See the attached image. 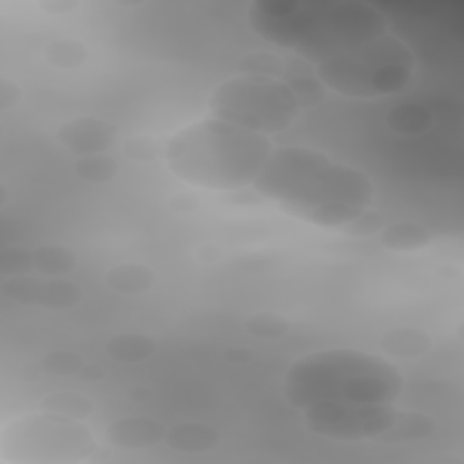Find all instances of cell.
Here are the masks:
<instances>
[{
    "label": "cell",
    "mask_w": 464,
    "mask_h": 464,
    "mask_svg": "<svg viewBox=\"0 0 464 464\" xmlns=\"http://www.w3.org/2000/svg\"><path fill=\"white\" fill-rule=\"evenodd\" d=\"M5 203H7V187L2 183L0 185V205L5 207Z\"/></svg>",
    "instance_id": "cell-38"
},
{
    "label": "cell",
    "mask_w": 464,
    "mask_h": 464,
    "mask_svg": "<svg viewBox=\"0 0 464 464\" xmlns=\"http://www.w3.org/2000/svg\"><path fill=\"white\" fill-rule=\"evenodd\" d=\"M172 451L185 455L208 453L221 442V433L218 428L207 422L185 420L167 428L165 440Z\"/></svg>",
    "instance_id": "cell-12"
},
{
    "label": "cell",
    "mask_w": 464,
    "mask_h": 464,
    "mask_svg": "<svg viewBox=\"0 0 464 464\" xmlns=\"http://www.w3.org/2000/svg\"><path fill=\"white\" fill-rule=\"evenodd\" d=\"M44 60L54 69L72 71L89 60V49L78 38H56L44 47Z\"/></svg>",
    "instance_id": "cell-20"
},
{
    "label": "cell",
    "mask_w": 464,
    "mask_h": 464,
    "mask_svg": "<svg viewBox=\"0 0 464 464\" xmlns=\"http://www.w3.org/2000/svg\"><path fill=\"white\" fill-rule=\"evenodd\" d=\"M272 150L268 136L210 116L176 132L165 147V161L188 185L228 192L250 187Z\"/></svg>",
    "instance_id": "cell-2"
},
{
    "label": "cell",
    "mask_w": 464,
    "mask_h": 464,
    "mask_svg": "<svg viewBox=\"0 0 464 464\" xmlns=\"http://www.w3.org/2000/svg\"><path fill=\"white\" fill-rule=\"evenodd\" d=\"M382 216L372 208H364L359 216H355L350 223H346L341 232L348 237H370L381 232Z\"/></svg>",
    "instance_id": "cell-29"
},
{
    "label": "cell",
    "mask_w": 464,
    "mask_h": 464,
    "mask_svg": "<svg viewBox=\"0 0 464 464\" xmlns=\"http://www.w3.org/2000/svg\"><path fill=\"white\" fill-rule=\"evenodd\" d=\"M34 270L47 277H60L72 272L78 266V256L65 245L47 243L33 250Z\"/></svg>",
    "instance_id": "cell-19"
},
{
    "label": "cell",
    "mask_w": 464,
    "mask_h": 464,
    "mask_svg": "<svg viewBox=\"0 0 464 464\" xmlns=\"http://www.w3.org/2000/svg\"><path fill=\"white\" fill-rule=\"evenodd\" d=\"M116 136V125L96 116H78L56 129V141L78 158L107 152L114 145Z\"/></svg>",
    "instance_id": "cell-10"
},
{
    "label": "cell",
    "mask_w": 464,
    "mask_h": 464,
    "mask_svg": "<svg viewBox=\"0 0 464 464\" xmlns=\"http://www.w3.org/2000/svg\"><path fill=\"white\" fill-rule=\"evenodd\" d=\"M169 207H170L174 212L190 214V212H194V210L199 208V198H198L192 190L176 192L174 196H170Z\"/></svg>",
    "instance_id": "cell-32"
},
{
    "label": "cell",
    "mask_w": 464,
    "mask_h": 464,
    "mask_svg": "<svg viewBox=\"0 0 464 464\" xmlns=\"http://www.w3.org/2000/svg\"><path fill=\"white\" fill-rule=\"evenodd\" d=\"M243 328L246 330V334H250L256 339H263V341H274V339H281L285 337L290 328L292 323L288 317H285L279 312H272V310H261L256 314H250L245 323Z\"/></svg>",
    "instance_id": "cell-22"
},
{
    "label": "cell",
    "mask_w": 464,
    "mask_h": 464,
    "mask_svg": "<svg viewBox=\"0 0 464 464\" xmlns=\"http://www.w3.org/2000/svg\"><path fill=\"white\" fill-rule=\"evenodd\" d=\"M252 187L301 221L343 228L373 199L366 172L306 145L274 147Z\"/></svg>",
    "instance_id": "cell-1"
},
{
    "label": "cell",
    "mask_w": 464,
    "mask_h": 464,
    "mask_svg": "<svg viewBox=\"0 0 464 464\" xmlns=\"http://www.w3.org/2000/svg\"><path fill=\"white\" fill-rule=\"evenodd\" d=\"M303 411L304 426L321 437L357 442L377 440L395 420L393 404H350L337 401H319Z\"/></svg>",
    "instance_id": "cell-8"
},
{
    "label": "cell",
    "mask_w": 464,
    "mask_h": 464,
    "mask_svg": "<svg viewBox=\"0 0 464 464\" xmlns=\"http://www.w3.org/2000/svg\"><path fill=\"white\" fill-rule=\"evenodd\" d=\"M0 294L13 303L54 312L71 310L78 306L83 297L80 285L74 281L47 276L38 277L31 274L4 277L0 283Z\"/></svg>",
    "instance_id": "cell-9"
},
{
    "label": "cell",
    "mask_w": 464,
    "mask_h": 464,
    "mask_svg": "<svg viewBox=\"0 0 464 464\" xmlns=\"http://www.w3.org/2000/svg\"><path fill=\"white\" fill-rule=\"evenodd\" d=\"M127 397L134 402H149L154 397V392L145 384H132L127 388Z\"/></svg>",
    "instance_id": "cell-37"
},
{
    "label": "cell",
    "mask_w": 464,
    "mask_h": 464,
    "mask_svg": "<svg viewBox=\"0 0 464 464\" xmlns=\"http://www.w3.org/2000/svg\"><path fill=\"white\" fill-rule=\"evenodd\" d=\"M76 379H80L83 382H98V381L105 379V370L94 362H85V366L80 370Z\"/></svg>",
    "instance_id": "cell-35"
},
{
    "label": "cell",
    "mask_w": 464,
    "mask_h": 464,
    "mask_svg": "<svg viewBox=\"0 0 464 464\" xmlns=\"http://www.w3.org/2000/svg\"><path fill=\"white\" fill-rule=\"evenodd\" d=\"M431 123V112L420 105H399L388 112V125L397 132H420Z\"/></svg>",
    "instance_id": "cell-24"
},
{
    "label": "cell",
    "mask_w": 464,
    "mask_h": 464,
    "mask_svg": "<svg viewBox=\"0 0 464 464\" xmlns=\"http://www.w3.org/2000/svg\"><path fill=\"white\" fill-rule=\"evenodd\" d=\"M167 426L154 417L127 415L111 420L103 430V439L121 450H147L165 440Z\"/></svg>",
    "instance_id": "cell-11"
},
{
    "label": "cell",
    "mask_w": 464,
    "mask_h": 464,
    "mask_svg": "<svg viewBox=\"0 0 464 464\" xmlns=\"http://www.w3.org/2000/svg\"><path fill=\"white\" fill-rule=\"evenodd\" d=\"M379 346L386 355L395 359H419L431 352L433 339L422 328L397 326V328L386 330L381 335Z\"/></svg>",
    "instance_id": "cell-13"
},
{
    "label": "cell",
    "mask_w": 464,
    "mask_h": 464,
    "mask_svg": "<svg viewBox=\"0 0 464 464\" xmlns=\"http://www.w3.org/2000/svg\"><path fill=\"white\" fill-rule=\"evenodd\" d=\"M85 357L74 350H51L40 361L44 373L53 377H76L85 366Z\"/></svg>",
    "instance_id": "cell-25"
},
{
    "label": "cell",
    "mask_w": 464,
    "mask_h": 464,
    "mask_svg": "<svg viewBox=\"0 0 464 464\" xmlns=\"http://www.w3.org/2000/svg\"><path fill=\"white\" fill-rule=\"evenodd\" d=\"M388 27V18L368 2H312L308 27L294 53L317 65L390 33Z\"/></svg>",
    "instance_id": "cell-7"
},
{
    "label": "cell",
    "mask_w": 464,
    "mask_h": 464,
    "mask_svg": "<svg viewBox=\"0 0 464 464\" xmlns=\"http://www.w3.org/2000/svg\"><path fill=\"white\" fill-rule=\"evenodd\" d=\"M34 270L33 250L24 246H4L0 250V276L14 277L27 276Z\"/></svg>",
    "instance_id": "cell-26"
},
{
    "label": "cell",
    "mask_w": 464,
    "mask_h": 464,
    "mask_svg": "<svg viewBox=\"0 0 464 464\" xmlns=\"http://www.w3.org/2000/svg\"><path fill=\"white\" fill-rule=\"evenodd\" d=\"M98 444L83 420L27 413L0 430V459L16 464H72L87 460Z\"/></svg>",
    "instance_id": "cell-5"
},
{
    "label": "cell",
    "mask_w": 464,
    "mask_h": 464,
    "mask_svg": "<svg viewBox=\"0 0 464 464\" xmlns=\"http://www.w3.org/2000/svg\"><path fill=\"white\" fill-rule=\"evenodd\" d=\"M94 410V401L80 392H53L40 401V411L74 420H87Z\"/></svg>",
    "instance_id": "cell-18"
},
{
    "label": "cell",
    "mask_w": 464,
    "mask_h": 464,
    "mask_svg": "<svg viewBox=\"0 0 464 464\" xmlns=\"http://www.w3.org/2000/svg\"><path fill=\"white\" fill-rule=\"evenodd\" d=\"M290 91L294 92L301 109H310L319 105L324 100L326 89L314 76H294L286 82Z\"/></svg>",
    "instance_id": "cell-27"
},
{
    "label": "cell",
    "mask_w": 464,
    "mask_h": 464,
    "mask_svg": "<svg viewBox=\"0 0 464 464\" xmlns=\"http://www.w3.org/2000/svg\"><path fill=\"white\" fill-rule=\"evenodd\" d=\"M221 256H223V250H221L218 245H212V243L199 245L198 250H196V257H198L199 261H205V263H214V261H218Z\"/></svg>",
    "instance_id": "cell-36"
},
{
    "label": "cell",
    "mask_w": 464,
    "mask_h": 464,
    "mask_svg": "<svg viewBox=\"0 0 464 464\" xmlns=\"http://www.w3.org/2000/svg\"><path fill=\"white\" fill-rule=\"evenodd\" d=\"M72 172L78 179L91 183V185H103L116 178L118 163L107 152L103 154H91L80 156L72 163Z\"/></svg>",
    "instance_id": "cell-21"
},
{
    "label": "cell",
    "mask_w": 464,
    "mask_h": 464,
    "mask_svg": "<svg viewBox=\"0 0 464 464\" xmlns=\"http://www.w3.org/2000/svg\"><path fill=\"white\" fill-rule=\"evenodd\" d=\"M415 72L413 51L386 33L315 65L324 89L346 98H379L406 89Z\"/></svg>",
    "instance_id": "cell-4"
},
{
    "label": "cell",
    "mask_w": 464,
    "mask_h": 464,
    "mask_svg": "<svg viewBox=\"0 0 464 464\" xmlns=\"http://www.w3.org/2000/svg\"><path fill=\"white\" fill-rule=\"evenodd\" d=\"M435 431V422L430 415L411 410H399L393 424L377 439L379 442L397 444L413 442L431 437Z\"/></svg>",
    "instance_id": "cell-16"
},
{
    "label": "cell",
    "mask_w": 464,
    "mask_h": 464,
    "mask_svg": "<svg viewBox=\"0 0 464 464\" xmlns=\"http://www.w3.org/2000/svg\"><path fill=\"white\" fill-rule=\"evenodd\" d=\"M123 154L129 160L140 161V163H149L160 158L161 149L156 138L149 136V134H136L125 140L123 143Z\"/></svg>",
    "instance_id": "cell-28"
},
{
    "label": "cell",
    "mask_w": 464,
    "mask_h": 464,
    "mask_svg": "<svg viewBox=\"0 0 464 464\" xmlns=\"http://www.w3.org/2000/svg\"><path fill=\"white\" fill-rule=\"evenodd\" d=\"M223 357L227 362H232V364H245L248 362L252 357H254V352L250 348H245V346H228L225 348L223 352Z\"/></svg>",
    "instance_id": "cell-34"
},
{
    "label": "cell",
    "mask_w": 464,
    "mask_h": 464,
    "mask_svg": "<svg viewBox=\"0 0 464 464\" xmlns=\"http://www.w3.org/2000/svg\"><path fill=\"white\" fill-rule=\"evenodd\" d=\"M402 386V373L388 359L355 348H328L295 359L285 373L283 393L297 410L319 401L395 404Z\"/></svg>",
    "instance_id": "cell-3"
},
{
    "label": "cell",
    "mask_w": 464,
    "mask_h": 464,
    "mask_svg": "<svg viewBox=\"0 0 464 464\" xmlns=\"http://www.w3.org/2000/svg\"><path fill=\"white\" fill-rule=\"evenodd\" d=\"M156 341L145 334H118L105 341V353L109 359L127 364H136L150 359L156 353Z\"/></svg>",
    "instance_id": "cell-17"
},
{
    "label": "cell",
    "mask_w": 464,
    "mask_h": 464,
    "mask_svg": "<svg viewBox=\"0 0 464 464\" xmlns=\"http://www.w3.org/2000/svg\"><path fill=\"white\" fill-rule=\"evenodd\" d=\"M237 69L245 76H257V78H272L279 80L285 71V63L281 56L270 51H252L241 56Z\"/></svg>",
    "instance_id": "cell-23"
},
{
    "label": "cell",
    "mask_w": 464,
    "mask_h": 464,
    "mask_svg": "<svg viewBox=\"0 0 464 464\" xmlns=\"http://www.w3.org/2000/svg\"><path fill=\"white\" fill-rule=\"evenodd\" d=\"M38 7L51 14H65L74 11L78 7V2L76 0H44V2H38Z\"/></svg>",
    "instance_id": "cell-33"
},
{
    "label": "cell",
    "mask_w": 464,
    "mask_h": 464,
    "mask_svg": "<svg viewBox=\"0 0 464 464\" xmlns=\"http://www.w3.org/2000/svg\"><path fill=\"white\" fill-rule=\"evenodd\" d=\"M20 98H22V89H20V85H18L16 82H13V80L2 76V78H0V111L5 112V111H9V109L16 107L18 102H20Z\"/></svg>",
    "instance_id": "cell-31"
},
{
    "label": "cell",
    "mask_w": 464,
    "mask_h": 464,
    "mask_svg": "<svg viewBox=\"0 0 464 464\" xmlns=\"http://www.w3.org/2000/svg\"><path fill=\"white\" fill-rule=\"evenodd\" d=\"M105 285L116 294L138 295L149 292L156 285V272L145 263L125 261L107 270Z\"/></svg>",
    "instance_id": "cell-14"
},
{
    "label": "cell",
    "mask_w": 464,
    "mask_h": 464,
    "mask_svg": "<svg viewBox=\"0 0 464 464\" xmlns=\"http://www.w3.org/2000/svg\"><path fill=\"white\" fill-rule=\"evenodd\" d=\"M221 199L228 205H239V207H250V205H259L265 203L266 199L250 185L228 192H221Z\"/></svg>",
    "instance_id": "cell-30"
},
{
    "label": "cell",
    "mask_w": 464,
    "mask_h": 464,
    "mask_svg": "<svg viewBox=\"0 0 464 464\" xmlns=\"http://www.w3.org/2000/svg\"><path fill=\"white\" fill-rule=\"evenodd\" d=\"M208 109L216 120L265 136L288 129L301 111L286 82L245 74L219 83Z\"/></svg>",
    "instance_id": "cell-6"
},
{
    "label": "cell",
    "mask_w": 464,
    "mask_h": 464,
    "mask_svg": "<svg viewBox=\"0 0 464 464\" xmlns=\"http://www.w3.org/2000/svg\"><path fill=\"white\" fill-rule=\"evenodd\" d=\"M431 239V230L417 221H395L388 227H382L379 234L381 245L393 252L419 250L430 245Z\"/></svg>",
    "instance_id": "cell-15"
}]
</instances>
